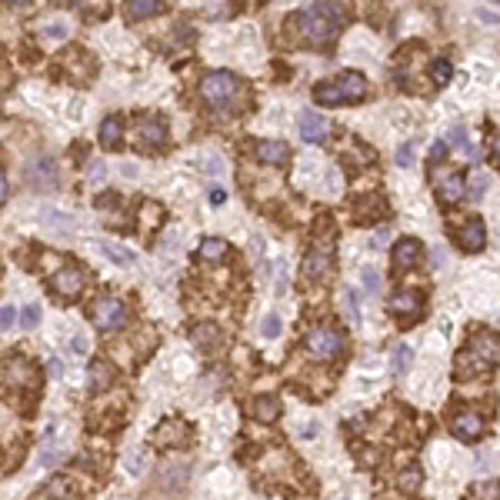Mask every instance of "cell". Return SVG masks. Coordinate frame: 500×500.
<instances>
[{
    "label": "cell",
    "mask_w": 500,
    "mask_h": 500,
    "mask_svg": "<svg viewBox=\"0 0 500 500\" xmlns=\"http://www.w3.org/2000/svg\"><path fill=\"white\" fill-rule=\"evenodd\" d=\"M497 357H500V340L494 333L484 331L477 337H470V344L457 354L454 370L460 377H480V374H487L490 367L497 364Z\"/></svg>",
    "instance_id": "6da1fadb"
},
{
    "label": "cell",
    "mask_w": 500,
    "mask_h": 500,
    "mask_svg": "<svg viewBox=\"0 0 500 500\" xmlns=\"http://www.w3.org/2000/svg\"><path fill=\"white\" fill-rule=\"evenodd\" d=\"M340 7L337 3H307L297 14V27L310 44H331L340 31Z\"/></svg>",
    "instance_id": "7a4b0ae2"
},
{
    "label": "cell",
    "mask_w": 500,
    "mask_h": 500,
    "mask_svg": "<svg viewBox=\"0 0 500 500\" xmlns=\"http://www.w3.org/2000/svg\"><path fill=\"white\" fill-rule=\"evenodd\" d=\"M367 97V77L357 74V70H347V74H340L337 80H324L314 87V100L324 107H333V104H357V100H364Z\"/></svg>",
    "instance_id": "3957f363"
},
{
    "label": "cell",
    "mask_w": 500,
    "mask_h": 500,
    "mask_svg": "<svg viewBox=\"0 0 500 500\" xmlns=\"http://www.w3.org/2000/svg\"><path fill=\"white\" fill-rule=\"evenodd\" d=\"M241 91V80L230 74V70H213V74L204 77V84H200V93H204V100L211 107H230L234 104V97Z\"/></svg>",
    "instance_id": "277c9868"
},
{
    "label": "cell",
    "mask_w": 500,
    "mask_h": 500,
    "mask_svg": "<svg viewBox=\"0 0 500 500\" xmlns=\"http://www.w3.org/2000/svg\"><path fill=\"white\" fill-rule=\"evenodd\" d=\"M303 350H307L310 357H317V361H333V357L344 350V333L327 327V324H320V327H314V331L307 333Z\"/></svg>",
    "instance_id": "5b68a950"
},
{
    "label": "cell",
    "mask_w": 500,
    "mask_h": 500,
    "mask_svg": "<svg viewBox=\"0 0 500 500\" xmlns=\"http://www.w3.org/2000/svg\"><path fill=\"white\" fill-rule=\"evenodd\" d=\"M91 320L100 327V331H117L127 324V307H123L121 297H114V294H104V297H97L91 307Z\"/></svg>",
    "instance_id": "8992f818"
},
{
    "label": "cell",
    "mask_w": 500,
    "mask_h": 500,
    "mask_svg": "<svg viewBox=\"0 0 500 500\" xmlns=\"http://www.w3.org/2000/svg\"><path fill=\"white\" fill-rule=\"evenodd\" d=\"M430 183L437 187L440 204H457V200L464 197V177H460V174H454V170L434 167V174H430Z\"/></svg>",
    "instance_id": "52a82bcc"
},
{
    "label": "cell",
    "mask_w": 500,
    "mask_h": 500,
    "mask_svg": "<svg viewBox=\"0 0 500 500\" xmlns=\"http://www.w3.org/2000/svg\"><path fill=\"white\" fill-rule=\"evenodd\" d=\"M454 234H457V243H460L464 250H480V247H484V241H487V227H484V220H480V217H470V220H464Z\"/></svg>",
    "instance_id": "ba28073f"
},
{
    "label": "cell",
    "mask_w": 500,
    "mask_h": 500,
    "mask_svg": "<svg viewBox=\"0 0 500 500\" xmlns=\"http://www.w3.org/2000/svg\"><path fill=\"white\" fill-rule=\"evenodd\" d=\"M421 254H424V243L417 237H400L394 243V267L397 271H410V267H417Z\"/></svg>",
    "instance_id": "9c48e42d"
},
{
    "label": "cell",
    "mask_w": 500,
    "mask_h": 500,
    "mask_svg": "<svg viewBox=\"0 0 500 500\" xmlns=\"http://www.w3.org/2000/svg\"><path fill=\"white\" fill-rule=\"evenodd\" d=\"M391 314L400 320H417L421 317V294L417 290H400L391 297Z\"/></svg>",
    "instance_id": "30bf717a"
},
{
    "label": "cell",
    "mask_w": 500,
    "mask_h": 500,
    "mask_svg": "<svg viewBox=\"0 0 500 500\" xmlns=\"http://www.w3.org/2000/svg\"><path fill=\"white\" fill-rule=\"evenodd\" d=\"M137 140L140 147H157L167 140V123L160 117H140L137 121Z\"/></svg>",
    "instance_id": "8fae6325"
},
{
    "label": "cell",
    "mask_w": 500,
    "mask_h": 500,
    "mask_svg": "<svg viewBox=\"0 0 500 500\" xmlns=\"http://www.w3.org/2000/svg\"><path fill=\"white\" fill-rule=\"evenodd\" d=\"M80 287H84V271L74 267V264H67L63 271L54 273V290H57L61 297H77Z\"/></svg>",
    "instance_id": "7c38bea8"
},
{
    "label": "cell",
    "mask_w": 500,
    "mask_h": 500,
    "mask_svg": "<svg viewBox=\"0 0 500 500\" xmlns=\"http://www.w3.org/2000/svg\"><path fill=\"white\" fill-rule=\"evenodd\" d=\"M3 384H10V387H27V384H33V364L31 361H24V357H14V361H7L3 364Z\"/></svg>",
    "instance_id": "4fadbf2b"
},
{
    "label": "cell",
    "mask_w": 500,
    "mask_h": 500,
    "mask_svg": "<svg viewBox=\"0 0 500 500\" xmlns=\"http://www.w3.org/2000/svg\"><path fill=\"white\" fill-rule=\"evenodd\" d=\"M450 427H454V434L460 440H477L484 434V421H480V414H474V410H460L454 421H450Z\"/></svg>",
    "instance_id": "5bb4252c"
},
{
    "label": "cell",
    "mask_w": 500,
    "mask_h": 500,
    "mask_svg": "<svg viewBox=\"0 0 500 500\" xmlns=\"http://www.w3.org/2000/svg\"><path fill=\"white\" fill-rule=\"evenodd\" d=\"M303 273L310 277V280H324L327 273H331V243H324V250L314 247L307 260H303Z\"/></svg>",
    "instance_id": "9a60e30c"
},
{
    "label": "cell",
    "mask_w": 500,
    "mask_h": 500,
    "mask_svg": "<svg viewBox=\"0 0 500 500\" xmlns=\"http://www.w3.org/2000/svg\"><path fill=\"white\" fill-rule=\"evenodd\" d=\"M301 137L307 144H320L324 137H327V121L314 114V110H303L301 114Z\"/></svg>",
    "instance_id": "2e32d148"
},
{
    "label": "cell",
    "mask_w": 500,
    "mask_h": 500,
    "mask_svg": "<svg viewBox=\"0 0 500 500\" xmlns=\"http://www.w3.org/2000/svg\"><path fill=\"white\" fill-rule=\"evenodd\" d=\"M257 157L264 160V164L280 167V164H287L290 147L284 144V140H260V144H257Z\"/></svg>",
    "instance_id": "e0dca14e"
},
{
    "label": "cell",
    "mask_w": 500,
    "mask_h": 500,
    "mask_svg": "<svg viewBox=\"0 0 500 500\" xmlns=\"http://www.w3.org/2000/svg\"><path fill=\"white\" fill-rule=\"evenodd\" d=\"M153 440H157L160 447H181L183 440H187V427H183L181 421H167V424L157 427Z\"/></svg>",
    "instance_id": "ac0fdd59"
},
{
    "label": "cell",
    "mask_w": 500,
    "mask_h": 500,
    "mask_svg": "<svg viewBox=\"0 0 500 500\" xmlns=\"http://www.w3.org/2000/svg\"><path fill=\"white\" fill-rule=\"evenodd\" d=\"M27 183L40 187V190H50V187L57 183V170H54V164H50V160H40V164H33L31 170H27Z\"/></svg>",
    "instance_id": "d6986e66"
},
{
    "label": "cell",
    "mask_w": 500,
    "mask_h": 500,
    "mask_svg": "<svg viewBox=\"0 0 500 500\" xmlns=\"http://www.w3.org/2000/svg\"><path fill=\"white\" fill-rule=\"evenodd\" d=\"M250 414L257 417L260 424H271V421H277V414H280V404H277V397H257V400L250 404Z\"/></svg>",
    "instance_id": "ffe728a7"
},
{
    "label": "cell",
    "mask_w": 500,
    "mask_h": 500,
    "mask_svg": "<svg viewBox=\"0 0 500 500\" xmlns=\"http://www.w3.org/2000/svg\"><path fill=\"white\" fill-rule=\"evenodd\" d=\"M410 364H414V350H410L407 344H397V347L391 350V374H394V377H404L410 370Z\"/></svg>",
    "instance_id": "44dd1931"
},
{
    "label": "cell",
    "mask_w": 500,
    "mask_h": 500,
    "mask_svg": "<svg viewBox=\"0 0 500 500\" xmlns=\"http://www.w3.org/2000/svg\"><path fill=\"white\" fill-rule=\"evenodd\" d=\"M164 10V3L160 0H130L127 3V17L130 20H144V17H153Z\"/></svg>",
    "instance_id": "7402d4cb"
},
{
    "label": "cell",
    "mask_w": 500,
    "mask_h": 500,
    "mask_svg": "<svg viewBox=\"0 0 500 500\" xmlns=\"http://www.w3.org/2000/svg\"><path fill=\"white\" fill-rule=\"evenodd\" d=\"M121 117H107L100 123V144H104L107 151H114V147H121Z\"/></svg>",
    "instance_id": "603a6c76"
},
{
    "label": "cell",
    "mask_w": 500,
    "mask_h": 500,
    "mask_svg": "<svg viewBox=\"0 0 500 500\" xmlns=\"http://www.w3.org/2000/svg\"><path fill=\"white\" fill-rule=\"evenodd\" d=\"M227 254V243L220 241V237H207V241L200 243V260H220Z\"/></svg>",
    "instance_id": "cb8c5ba5"
},
{
    "label": "cell",
    "mask_w": 500,
    "mask_h": 500,
    "mask_svg": "<svg viewBox=\"0 0 500 500\" xmlns=\"http://www.w3.org/2000/svg\"><path fill=\"white\" fill-rule=\"evenodd\" d=\"M447 140L454 144L457 151H464L467 157H474V147H470V140H467V127H464V123H457V127H450V130H447Z\"/></svg>",
    "instance_id": "d4e9b609"
},
{
    "label": "cell",
    "mask_w": 500,
    "mask_h": 500,
    "mask_svg": "<svg viewBox=\"0 0 500 500\" xmlns=\"http://www.w3.org/2000/svg\"><path fill=\"white\" fill-rule=\"evenodd\" d=\"M490 181H494V177H490V174H484V170H474V174H470V197L474 200H480L487 194V187H490Z\"/></svg>",
    "instance_id": "484cf974"
},
{
    "label": "cell",
    "mask_w": 500,
    "mask_h": 500,
    "mask_svg": "<svg viewBox=\"0 0 500 500\" xmlns=\"http://www.w3.org/2000/svg\"><path fill=\"white\" fill-rule=\"evenodd\" d=\"M217 340H220V333L213 331V324H204V327H197V331H194V344H197L200 350H211Z\"/></svg>",
    "instance_id": "4316f807"
},
{
    "label": "cell",
    "mask_w": 500,
    "mask_h": 500,
    "mask_svg": "<svg viewBox=\"0 0 500 500\" xmlns=\"http://www.w3.org/2000/svg\"><path fill=\"white\" fill-rule=\"evenodd\" d=\"M387 207H384V200L380 197H364L361 204H357V220H370L374 213H384Z\"/></svg>",
    "instance_id": "83f0119b"
},
{
    "label": "cell",
    "mask_w": 500,
    "mask_h": 500,
    "mask_svg": "<svg viewBox=\"0 0 500 500\" xmlns=\"http://www.w3.org/2000/svg\"><path fill=\"white\" fill-rule=\"evenodd\" d=\"M110 384V367L107 364H93L91 367V387L93 391H100V387H107Z\"/></svg>",
    "instance_id": "f1b7e54d"
},
{
    "label": "cell",
    "mask_w": 500,
    "mask_h": 500,
    "mask_svg": "<svg viewBox=\"0 0 500 500\" xmlns=\"http://www.w3.org/2000/svg\"><path fill=\"white\" fill-rule=\"evenodd\" d=\"M280 331H284V327H280V317H277V314H267V317H264V324H260V333H264L267 340L280 337Z\"/></svg>",
    "instance_id": "f546056e"
},
{
    "label": "cell",
    "mask_w": 500,
    "mask_h": 500,
    "mask_svg": "<svg viewBox=\"0 0 500 500\" xmlns=\"http://www.w3.org/2000/svg\"><path fill=\"white\" fill-rule=\"evenodd\" d=\"M100 250H104L110 260H117V264H134V257H130L127 250H121V247H114V243H100Z\"/></svg>",
    "instance_id": "4dcf8cb0"
},
{
    "label": "cell",
    "mask_w": 500,
    "mask_h": 500,
    "mask_svg": "<svg viewBox=\"0 0 500 500\" xmlns=\"http://www.w3.org/2000/svg\"><path fill=\"white\" fill-rule=\"evenodd\" d=\"M430 74H434V80H437V84H447V80H450V63H447V61H434Z\"/></svg>",
    "instance_id": "1f68e13d"
},
{
    "label": "cell",
    "mask_w": 500,
    "mask_h": 500,
    "mask_svg": "<svg viewBox=\"0 0 500 500\" xmlns=\"http://www.w3.org/2000/svg\"><path fill=\"white\" fill-rule=\"evenodd\" d=\"M14 320H17V310L10 307V303H3V307H0V331H10Z\"/></svg>",
    "instance_id": "d6a6232c"
},
{
    "label": "cell",
    "mask_w": 500,
    "mask_h": 500,
    "mask_svg": "<svg viewBox=\"0 0 500 500\" xmlns=\"http://www.w3.org/2000/svg\"><path fill=\"white\" fill-rule=\"evenodd\" d=\"M364 287L370 290V294H377L380 290V273L374 271V267H364Z\"/></svg>",
    "instance_id": "836d02e7"
},
{
    "label": "cell",
    "mask_w": 500,
    "mask_h": 500,
    "mask_svg": "<svg viewBox=\"0 0 500 500\" xmlns=\"http://www.w3.org/2000/svg\"><path fill=\"white\" fill-rule=\"evenodd\" d=\"M344 297H347L344 303H347V314H350V320L357 324V320H361V303H357V294H354V290H347Z\"/></svg>",
    "instance_id": "e575fe53"
},
{
    "label": "cell",
    "mask_w": 500,
    "mask_h": 500,
    "mask_svg": "<svg viewBox=\"0 0 500 500\" xmlns=\"http://www.w3.org/2000/svg\"><path fill=\"white\" fill-rule=\"evenodd\" d=\"M397 164L400 167L414 164V144H400V147H397Z\"/></svg>",
    "instance_id": "d590c367"
},
{
    "label": "cell",
    "mask_w": 500,
    "mask_h": 500,
    "mask_svg": "<svg viewBox=\"0 0 500 500\" xmlns=\"http://www.w3.org/2000/svg\"><path fill=\"white\" fill-rule=\"evenodd\" d=\"M37 320H40V307H37V303H31V307H24V324H27V327H33Z\"/></svg>",
    "instance_id": "8d00e7d4"
},
{
    "label": "cell",
    "mask_w": 500,
    "mask_h": 500,
    "mask_svg": "<svg viewBox=\"0 0 500 500\" xmlns=\"http://www.w3.org/2000/svg\"><path fill=\"white\" fill-rule=\"evenodd\" d=\"M44 33L50 37V40H63V37H67V24H50Z\"/></svg>",
    "instance_id": "74e56055"
},
{
    "label": "cell",
    "mask_w": 500,
    "mask_h": 500,
    "mask_svg": "<svg viewBox=\"0 0 500 500\" xmlns=\"http://www.w3.org/2000/svg\"><path fill=\"white\" fill-rule=\"evenodd\" d=\"M207 200H211L213 207H220V204L227 200V194H224V187H211V194H207Z\"/></svg>",
    "instance_id": "f35d334b"
},
{
    "label": "cell",
    "mask_w": 500,
    "mask_h": 500,
    "mask_svg": "<svg viewBox=\"0 0 500 500\" xmlns=\"http://www.w3.org/2000/svg\"><path fill=\"white\" fill-rule=\"evenodd\" d=\"M70 350L74 354H87V337L80 333V337H70Z\"/></svg>",
    "instance_id": "ab89813d"
},
{
    "label": "cell",
    "mask_w": 500,
    "mask_h": 500,
    "mask_svg": "<svg viewBox=\"0 0 500 500\" xmlns=\"http://www.w3.org/2000/svg\"><path fill=\"white\" fill-rule=\"evenodd\" d=\"M47 370H50V377H61V374H63V364H61V361H50V364H47Z\"/></svg>",
    "instance_id": "60d3db41"
},
{
    "label": "cell",
    "mask_w": 500,
    "mask_h": 500,
    "mask_svg": "<svg viewBox=\"0 0 500 500\" xmlns=\"http://www.w3.org/2000/svg\"><path fill=\"white\" fill-rule=\"evenodd\" d=\"M477 17H480L484 24H497V14H494V10H477Z\"/></svg>",
    "instance_id": "b9f144b4"
},
{
    "label": "cell",
    "mask_w": 500,
    "mask_h": 500,
    "mask_svg": "<svg viewBox=\"0 0 500 500\" xmlns=\"http://www.w3.org/2000/svg\"><path fill=\"white\" fill-rule=\"evenodd\" d=\"M127 470L140 474V470H144V460H140V457H130V460H127Z\"/></svg>",
    "instance_id": "7bdbcfd3"
},
{
    "label": "cell",
    "mask_w": 500,
    "mask_h": 500,
    "mask_svg": "<svg viewBox=\"0 0 500 500\" xmlns=\"http://www.w3.org/2000/svg\"><path fill=\"white\" fill-rule=\"evenodd\" d=\"M430 157H434V160H444V144H434V147H430Z\"/></svg>",
    "instance_id": "ee69618b"
},
{
    "label": "cell",
    "mask_w": 500,
    "mask_h": 500,
    "mask_svg": "<svg viewBox=\"0 0 500 500\" xmlns=\"http://www.w3.org/2000/svg\"><path fill=\"white\" fill-rule=\"evenodd\" d=\"M3 200H7V177L0 174V204H3Z\"/></svg>",
    "instance_id": "f6af8a7d"
},
{
    "label": "cell",
    "mask_w": 500,
    "mask_h": 500,
    "mask_svg": "<svg viewBox=\"0 0 500 500\" xmlns=\"http://www.w3.org/2000/svg\"><path fill=\"white\" fill-rule=\"evenodd\" d=\"M494 160H497V164H500V137H497V140H494Z\"/></svg>",
    "instance_id": "bcb514c9"
}]
</instances>
